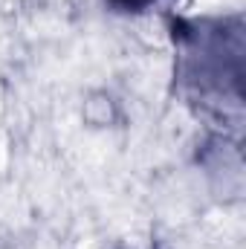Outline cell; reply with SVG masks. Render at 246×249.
I'll return each instance as SVG.
<instances>
[{
	"instance_id": "7a4b0ae2",
	"label": "cell",
	"mask_w": 246,
	"mask_h": 249,
	"mask_svg": "<svg viewBox=\"0 0 246 249\" xmlns=\"http://www.w3.org/2000/svg\"><path fill=\"white\" fill-rule=\"evenodd\" d=\"M105 3L116 12H124V15H139V12H148L151 6H157L162 0H105Z\"/></svg>"
},
{
	"instance_id": "6da1fadb",
	"label": "cell",
	"mask_w": 246,
	"mask_h": 249,
	"mask_svg": "<svg viewBox=\"0 0 246 249\" xmlns=\"http://www.w3.org/2000/svg\"><path fill=\"white\" fill-rule=\"evenodd\" d=\"M177 47V84L206 113L241 116L244 107V18H168Z\"/></svg>"
},
{
	"instance_id": "3957f363",
	"label": "cell",
	"mask_w": 246,
	"mask_h": 249,
	"mask_svg": "<svg viewBox=\"0 0 246 249\" xmlns=\"http://www.w3.org/2000/svg\"><path fill=\"white\" fill-rule=\"evenodd\" d=\"M154 249H157V247H154Z\"/></svg>"
}]
</instances>
